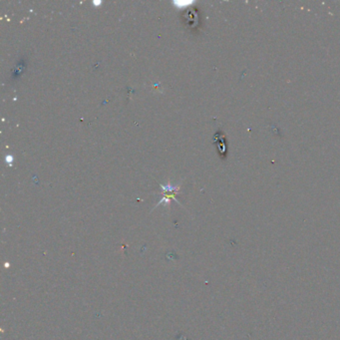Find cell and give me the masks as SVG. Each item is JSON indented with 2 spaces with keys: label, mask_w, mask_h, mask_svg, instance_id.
I'll list each match as a JSON object with an SVG mask.
<instances>
[{
  "label": "cell",
  "mask_w": 340,
  "mask_h": 340,
  "mask_svg": "<svg viewBox=\"0 0 340 340\" xmlns=\"http://www.w3.org/2000/svg\"><path fill=\"white\" fill-rule=\"evenodd\" d=\"M161 188L165 193H178V191L179 190V186L173 187L170 183H168L167 184H161Z\"/></svg>",
  "instance_id": "obj_1"
},
{
  "label": "cell",
  "mask_w": 340,
  "mask_h": 340,
  "mask_svg": "<svg viewBox=\"0 0 340 340\" xmlns=\"http://www.w3.org/2000/svg\"><path fill=\"white\" fill-rule=\"evenodd\" d=\"M174 5L177 6L178 8H186L191 4H193L195 1H187V0H184V1H174Z\"/></svg>",
  "instance_id": "obj_2"
},
{
  "label": "cell",
  "mask_w": 340,
  "mask_h": 340,
  "mask_svg": "<svg viewBox=\"0 0 340 340\" xmlns=\"http://www.w3.org/2000/svg\"><path fill=\"white\" fill-rule=\"evenodd\" d=\"M22 72H23V66H22V63H19V64L17 65V69L15 70V72H13V75H14V77H16V78H18V77L22 74Z\"/></svg>",
  "instance_id": "obj_3"
},
{
  "label": "cell",
  "mask_w": 340,
  "mask_h": 340,
  "mask_svg": "<svg viewBox=\"0 0 340 340\" xmlns=\"http://www.w3.org/2000/svg\"><path fill=\"white\" fill-rule=\"evenodd\" d=\"M11 161H12V158H11L10 156H9V157L7 156V157H6V162L8 163V162H11Z\"/></svg>",
  "instance_id": "obj_4"
}]
</instances>
